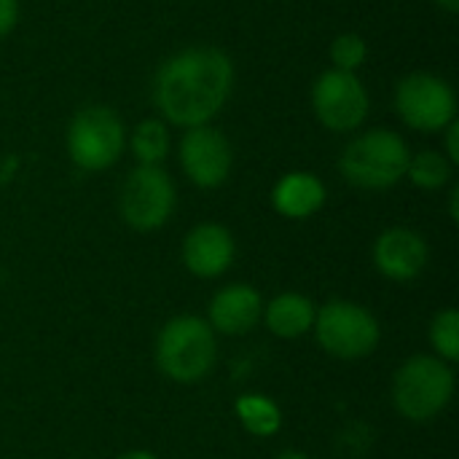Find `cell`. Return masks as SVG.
Wrapping results in <instances>:
<instances>
[{
  "instance_id": "10",
  "label": "cell",
  "mask_w": 459,
  "mask_h": 459,
  "mask_svg": "<svg viewBox=\"0 0 459 459\" xmlns=\"http://www.w3.org/2000/svg\"><path fill=\"white\" fill-rule=\"evenodd\" d=\"M180 167L199 188H218L231 172V145L210 124L186 129L180 140Z\"/></svg>"
},
{
  "instance_id": "20",
  "label": "cell",
  "mask_w": 459,
  "mask_h": 459,
  "mask_svg": "<svg viewBox=\"0 0 459 459\" xmlns=\"http://www.w3.org/2000/svg\"><path fill=\"white\" fill-rule=\"evenodd\" d=\"M368 56V46L358 32H342L333 43H331V62L333 70H344V73H355L363 67Z\"/></svg>"
},
{
  "instance_id": "22",
  "label": "cell",
  "mask_w": 459,
  "mask_h": 459,
  "mask_svg": "<svg viewBox=\"0 0 459 459\" xmlns=\"http://www.w3.org/2000/svg\"><path fill=\"white\" fill-rule=\"evenodd\" d=\"M446 159H449L452 164H457L459 161V124L457 121H452V124L446 126Z\"/></svg>"
},
{
  "instance_id": "6",
  "label": "cell",
  "mask_w": 459,
  "mask_h": 459,
  "mask_svg": "<svg viewBox=\"0 0 459 459\" xmlns=\"http://www.w3.org/2000/svg\"><path fill=\"white\" fill-rule=\"evenodd\" d=\"M315 333L320 347L342 360L368 358L379 344L377 317L352 301H331L315 315Z\"/></svg>"
},
{
  "instance_id": "12",
  "label": "cell",
  "mask_w": 459,
  "mask_h": 459,
  "mask_svg": "<svg viewBox=\"0 0 459 459\" xmlns=\"http://www.w3.org/2000/svg\"><path fill=\"white\" fill-rule=\"evenodd\" d=\"M374 264L385 277L395 282L414 280L428 264V245L411 229H387L374 245Z\"/></svg>"
},
{
  "instance_id": "8",
  "label": "cell",
  "mask_w": 459,
  "mask_h": 459,
  "mask_svg": "<svg viewBox=\"0 0 459 459\" xmlns=\"http://www.w3.org/2000/svg\"><path fill=\"white\" fill-rule=\"evenodd\" d=\"M395 110L417 132H444L457 121L455 89L433 73H411L395 89Z\"/></svg>"
},
{
  "instance_id": "2",
  "label": "cell",
  "mask_w": 459,
  "mask_h": 459,
  "mask_svg": "<svg viewBox=\"0 0 459 459\" xmlns=\"http://www.w3.org/2000/svg\"><path fill=\"white\" fill-rule=\"evenodd\" d=\"M409 159L411 151L401 134L390 129H371L344 148L339 169L358 188L385 191L406 178Z\"/></svg>"
},
{
  "instance_id": "4",
  "label": "cell",
  "mask_w": 459,
  "mask_h": 459,
  "mask_svg": "<svg viewBox=\"0 0 459 459\" xmlns=\"http://www.w3.org/2000/svg\"><path fill=\"white\" fill-rule=\"evenodd\" d=\"M455 395L452 368L433 355L409 358L393 382L395 409L411 422H430L438 417Z\"/></svg>"
},
{
  "instance_id": "13",
  "label": "cell",
  "mask_w": 459,
  "mask_h": 459,
  "mask_svg": "<svg viewBox=\"0 0 459 459\" xmlns=\"http://www.w3.org/2000/svg\"><path fill=\"white\" fill-rule=\"evenodd\" d=\"M264 304L255 288L250 285H229L215 293L210 304V323L215 331L226 336H239L255 328L261 320Z\"/></svg>"
},
{
  "instance_id": "7",
  "label": "cell",
  "mask_w": 459,
  "mask_h": 459,
  "mask_svg": "<svg viewBox=\"0 0 459 459\" xmlns=\"http://www.w3.org/2000/svg\"><path fill=\"white\" fill-rule=\"evenodd\" d=\"M118 207L129 229L156 231L175 210V183L161 167L137 164L121 186Z\"/></svg>"
},
{
  "instance_id": "9",
  "label": "cell",
  "mask_w": 459,
  "mask_h": 459,
  "mask_svg": "<svg viewBox=\"0 0 459 459\" xmlns=\"http://www.w3.org/2000/svg\"><path fill=\"white\" fill-rule=\"evenodd\" d=\"M368 91L355 73L325 70L312 83V110L331 132H355L368 118Z\"/></svg>"
},
{
  "instance_id": "14",
  "label": "cell",
  "mask_w": 459,
  "mask_h": 459,
  "mask_svg": "<svg viewBox=\"0 0 459 459\" xmlns=\"http://www.w3.org/2000/svg\"><path fill=\"white\" fill-rule=\"evenodd\" d=\"M272 204L285 218H309L325 204V186L309 172H288L277 180Z\"/></svg>"
},
{
  "instance_id": "25",
  "label": "cell",
  "mask_w": 459,
  "mask_h": 459,
  "mask_svg": "<svg viewBox=\"0 0 459 459\" xmlns=\"http://www.w3.org/2000/svg\"><path fill=\"white\" fill-rule=\"evenodd\" d=\"M441 8H446V11H457L459 8V0H436Z\"/></svg>"
},
{
  "instance_id": "26",
  "label": "cell",
  "mask_w": 459,
  "mask_h": 459,
  "mask_svg": "<svg viewBox=\"0 0 459 459\" xmlns=\"http://www.w3.org/2000/svg\"><path fill=\"white\" fill-rule=\"evenodd\" d=\"M280 459H304V457H301V455H282Z\"/></svg>"
},
{
  "instance_id": "3",
  "label": "cell",
  "mask_w": 459,
  "mask_h": 459,
  "mask_svg": "<svg viewBox=\"0 0 459 459\" xmlns=\"http://www.w3.org/2000/svg\"><path fill=\"white\" fill-rule=\"evenodd\" d=\"M215 352L212 328L202 317L183 315L161 328L156 342V366L167 379L191 385L212 371Z\"/></svg>"
},
{
  "instance_id": "23",
  "label": "cell",
  "mask_w": 459,
  "mask_h": 459,
  "mask_svg": "<svg viewBox=\"0 0 459 459\" xmlns=\"http://www.w3.org/2000/svg\"><path fill=\"white\" fill-rule=\"evenodd\" d=\"M118 459H159L156 455H151V452H145V449H137V452H126L124 457Z\"/></svg>"
},
{
  "instance_id": "24",
  "label": "cell",
  "mask_w": 459,
  "mask_h": 459,
  "mask_svg": "<svg viewBox=\"0 0 459 459\" xmlns=\"http://www.w3.org/2000/svg\"><path fill=\"white\" fill-rule=\"evenodd\" d=\"M452 221H459V188H452Z\"/></svg>"
},
{
  "instance_id": "16",
  "label": "cell",
  "mask_w": 459,
  "mask_h": 459,
  "mask_svg": "<svg viewBox=\"0 0 459 459\" xmlns=\"http://www.w3.org/2000/svg\"><path fill=\"white\" fill-rule=\"evenodd\" d=\"M129 148L145 167H159L169 153V132L159 118H145L134 126Z\"/></svg>"
},
{
  "instance_id": "1",
  "label": "cell",
  "mask_w": 459,
  "mask_h": 459,
  "mask_svg": "<svg viewBox=\"0 0 459 459\" xmlns=\"http://www.w3.org/2000/svg\"><path fill=\"white\" fill-rule=\"evenodd\" d=\"M234 89V62L215 46H194L161 62L153 78V102L175 126L210 124Z\"/></svg>"
},
{
  "instance_id": "18",
  "label": "cell",
  "mask_w": 459,
  "mask_h": 459,
  "mask_svg": "<svg viewBox=\"0 0 459 459\" xmlns=\"http://www.w3.org/2000/svg\"><path fill=\"white\" fill-rule=\"evenodd\" d=\"M406 178L425 191H436L449 183L452 178V161L441 151H420L409 159Z\"/></svg>"
},
{
  "instance_id": "21",
  "label": "cell",
  "mask_w": 459,
  "mask_h": 459,
  "mask_svg": "<svg viewBox=\"0 0 459 459\" xmlns=\"http://www.w3.org/2000/svg\"><path fill=\"white\" fill-rule=\"evenodd\" d=\"M19 22V0H0V38H5Z\"/></svg>"
},
{
  "instance_id": "19",
  "label": "cell",
  "mask_w": 459,
  "mask_h": 459,
  "mask_svg": "<svg viewBox=\"0 0 459 459\" xmlns=\"http://www.w3.org/2000/svg\"><path fill=\"white\" fill-rule=\"evenodd\" d=\"M430 344L441 360L459 358V315L457 309H444L430 325Z\"/></svg>"
},
{
  "instance_id": "5",
  "label": "cell",
  "mask_w": 459,
  "mask_h": 459,
  "mask_svg": "<svg viewBox=\"0 0 459 459\" xmlns=\"http://www.w3.org/2000/svg\"><path fill=\"white\" fill-rule=\"evenodd\" d=\"M126 132L116 110L89 105L78 110L67 126V156L83 172H105L121 159Z\"/></svg>"
},
{
  "instance_id": "11",
  "label": "cell",
  "mask_w": 459,
  "mask_h": 459,
  "mask_svg": "<svg viewBox=\"0 0 459 459\" xmlns=\"http://www.w3.org/2000/svg\"><path fill=\"white\" fill-rule=\"evenodd\" d=\"M234 261V237L221 223H199L183 242V264L191 274L212 280Z\"/></svg>"
},
{
  "instance_id": "17",
  "label": "cell",
  "mask_w": 459,
  "mask_h": 459,
  "mask_svg": "<svg viewBox=\"0 0 459 459\" xmlns=\"http://www.w3.org/2000/svg\"><path fill=\"white\" fill-rule=\"evenodd\" d=\"M237 417L247 433L261 436V438L274 436L282 425L280 409L269 398H261V395H242L237 401Z\"/></svg>"
},
{
  "instance_id": "15",
  "label": "cell",
  "mask_w": 459,
  "mask_h": 459,
  "mask_svg": "<svg viewBox=\"0 0 459 459\" xmlns=\"http://www.w3.org/2000/svg\"><path fill=\"white\" fill-rule=\"evenodd\" d=\"M315 304L301 293H280L266 307V325L280 339H299L315 325Z\"/></svg>"
}]
</instances>
